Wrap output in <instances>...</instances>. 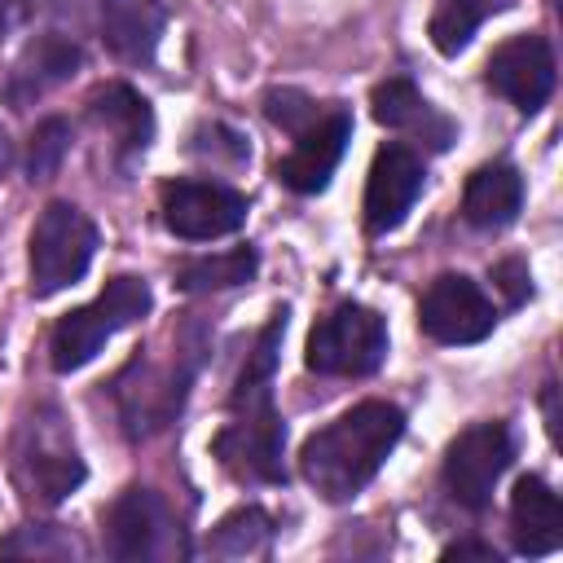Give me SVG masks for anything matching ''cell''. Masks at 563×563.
I'll return each instance as SVG.
<instances>
[{
    "instance_id": "1",
    "label": "cell",
    "mask_w": 563,
    "mask_h": 563,
    "mask_svg": "<svg viewBox=\"0 0 563 563\" xmlns=\"http://www.w3.org/2000/svg\"><path fill=\"white\" fill-rule=\"evenodd\" d=\"M286 334V308L268 317L229 396V422L216 431L211 453L238 484H286V422L273 405V369Z\"/></svg>"
},
{
    "instance_id": "2",
    "label": "cell",
    "mask_w": 563,
    "mask_h": 563,
    "mask_svg": "<svg viewBox=\"0 0 563 563\" xmlns=\"http://www.w3.org/2000/svg\"><path fill=\"white\" fill-rule=\"evenodd\" d=\"M405 435V413L391 400H361L299 449V475L325 501H352Z\"/></svg>"
},
{
    "instance_id": "3",
    "label": "cell",
    "mask_w": 563,
    "mask_h": 563,
    "mask_svg": "<svg viewBox=\"0 0 563 563\" xmlns=\"http://www.w3.org/2000/svg\"><path fill=\"white\" fill-rule=\"evenodd\" d=\"M84 475L88 466L75 449L66 413L57 405H35L13 440V484L22 501L35 510H53L84 484Z\"/></svg>"
},
{
    "instance_id": "4",
    "label": "cell",
    "mask_w": 563,
    "mask_h": 563,
    "mask_svg": "<svg viewBox=\"0 0 563 563\" xmlns=\"http://www.w3.org/2000/svg\"><path fill=\"white\" fill-rule=\"evenodd\" d=\"M194 374H198V343L176 339L167 365H154L145 352H136L128 369L114 378V400H119L128 440H150L163 427H172L189 396Z\"/></svg>"
},
{
    "instance_id": "5",
    "label": "cell",
    "mask_w": 563,
    "mask_h": 563,
    "mask_svg": "<svg viewBox=\"0 0 563 563\" xmlns=\"http://www.w3.org/2000/svg\"><path fill=\"white\" fill-rule=\"evenodd\" d=\"M150 312V286L145 277H132V273H119L101 286L97 299H88L84 308H70L57 325H53V339H48V361L57 374H75L84 369L123 325L141 321Z\"/></svg>"
},
{
    "instance_id": "6",
    "label": "cell",
    "mask_w": 563,
    "mask_h": 563,
    "mask_svg": "<svg viewBox=\"0 0 563 563\" xmlns=\"http://www.w3.org/2000/svg\"><path fill=\"white\" fill-rule=\"evenodd\" d=\"M101 541H106V554L119 563H167L189 554V541L172 506L163 501V493L145 484H128L101 510Z\"/></svg>"
},
{
    "instance_id": "7",
    "label": "cell",
    "mask_w": 563,
    "mask_h": 563,
    "mask_svg": "<svg viewBox=\"0 0 563 563\" xmlns=\"http://www.w3.org/2000/svg\"><path fill=\"white\" fill-rule=\"evenodd\" d=\"M387 361V321L365 303H334L317 317L303 365L325 378H365Z\"/></svg>"
},
{
    "instance_id": "8",
    "label": "cell",
    "mask_w": 563,
    "mask_h": 563,
    "mask_svg": "<svg viewBox=\"0 0 563 563\" xmlns=\"http://www.w3.org/2000/svg\"><path fill=\"white\" fill-rule=\"evenodd\" d=\"M97 255V224L75 202H48L31 229V295L48 299L75 286Z\"/></svg>"
},
{
    "instance_id": "9",
    "label": "cell",
    "mask_w": 563,
    "mask_h": 563,
    "mask_svg": "<svg viewBox=\"0 0 563 563\" xmlns=\"http://www.w3.org/2000/svg\"><path fill=\"white\" fill-rule=\"evenodd\" d=\"M515 457V435L506 422H475L462 435H453V444L444 449V466L440 479L449 488V497L462 510H488L497 479L506 475Z\"/></svg>"
},
{
    "instance_id": "10",
    "label": "cell",
    "mask_w": 563,
    "mask_h": 563,
    "mask_svg": "<svg viewBox=\"0 0 563 563\" xmlns=\"http://www.w3.org/2000/svg\"><path fill=\"white\" fill-rule=\"evenodd\" d=\"M418 325L427 339L444 343V347H466V343H484L497 325V308L484 295L479 282H471L466 273H440L418 303Z\"/></svg>"
},
{
    "instance_id": "11",
    "label": "cell",
    "mask_w": 563,
    "mask_h": 563,
    "mask_svg": "<svg viewBox=\"0 0 563 563\" xmlns=\"http://www.w3.org/2000/svg\"><path fill=\"white\" fill-rule=\"evenodd\" d=\"M163 224L180 242H216L246 224V198L220 180H167L163 185Z\"/></svg>"
},
{
    "instance_id": "12",
    "label": "cell",
    "mask_w": 563,
    "mask_h": 563,
    "mask_svg": "<svg viewBox=\"0 0 563 563\" xmlns=\"http://www.w3.org/2000/svg\"><path fill=\"white\" fill-rule=\"evenodd\" d=\"M422 185H427L422 154L409 150V145H400V141L383 145L374 154V163H369V176H365V202H361L365 233L369 238H383V233L400 229L405 216H409V207L418 202Z\"/></svg>"
},
{
    "instance_id": "13",
    "label": "cell",
    "mask_w": 563,
    "mask_h": 563,
    "mask_svg": "<svg viewBox=\"0 0 563 563\" xmlns=\"http://www.w3.org/2000/svg\"><path fill=\"white\" fill-rule=\"evenodd\" d=\"M484 84L506 97L519 114H537L554 92V48L545 35H510L493 48L484 66Z\"/></svg>"
},
{
    "instance_id": "14",
    "label": "cell",
    "mask_w": 563,
    "mask_h": 563,
    "mask_svg": "<svg viewBox=\"0 0 563 563\" xmlns=\"http://www.w3.org/2000/svg\"><path fill=\"white\" fill-rule=\"evenodd\" d=\"M352 141V114L343 106H321L308 128L295 132L286 158H277V180L295 194H321Z\"/></svg>"
},
{
    "instance_id": "15",
    "label": "cell",
    "mask_w": 563,
    "mask_h": 563,
    "mask_svg": "<svg viewBox=\"0 0 563 563\" xmlns=\"http://www.w3.org/2000/svg\"><path fill=\"white\" fill-rule=\"evenodd\" d=\"M88 119L110 136L114 163L128 172L154 141V110L150 101L128 84H106L88 97Z\"/></svg>"
},
{
    "instance_id": "16",
    "label": "cell",
    "mask_w": 563,
    "mask_h": 563,
    "mask_svg": "<svg viewBox=\"0 0 563 563\" xmlns=\"http://www.w3.org/2000/svg\"><path fill=\"white\" fill-rule=\"evenodd\" d=\"M369 110H374V119H378L383 128L413 136V141H422L427 150H449V145H453V119H444V114L413 88V79H405V75L383 79V84L374 88V97H369Z\"/></svg>"
},
{
    "instance_id": "17",
    "label": "cell",
    "mask_w": 563,
    "mask_h": 563,
    "mask_svg": "<svg viewBox=\"0 0 563 563\" xmlns=\"http://www.w3.org/2000/svg\"><path fill=\"white\" fill-rule=\"evenodd\" d=\"M510 537H515V550L528 559H545L563 545L559 493L541 475H519L510 493Z\"/></svg>"
},
{
    "instance_id": "18",
    "label": "cell",
    "mask_w": 563,
    "mask_h": 563,
    "mask_svg": "<svg viewBox=\"0 0 563 563\" xmlns=\"http://www.w3.org/2000/svg\"><path fill=\"white\" fill-rule=\"evenodd\" d=\"M79 66H84V48H79L75 40H66V35H57V31L35 35V40L26 44V53L18 57V66L9 70L4 97L22 110V106H31L35 97H44L48 88H57L62 79H70Z\"/></svg>"
},
{
    "instance_id": "19",
    "label": "cell",
    "mask_w": 563,
    "mask_h": 563,
    "mask_svg": "<svg viewBox=\"0 0 563 563\" xmlns=\"http://www.w3.org/2000/svg\"><path fill=\"white\" fill-rule=\"evenodd\" d=\"M523 207V176L519 167L510 163H484L466 176V189H462V216L466 224L484 229V233H497L506 224H515Z\"/></svg>"
},
{
    "instance_id": "20",
    "label": "cell",
    "mask_w": 563,
    "mask_h": 563,
    "mask_svg": "<svg viewBox=\"0 0 563 563\" xmlns=\"http://www.w3.org/2000/svg\"><path fill=\"white\" fill-rule=\"evenodd\" d=\"M163 9L154 0H101V40L123 62H150L163 35Z\"/></svg>"
},
{
    "instance_id": "21",
    "label": "cell",
    "mask_w": 563,
    "mask_h": 563,
    "mask_svg": "<svg viewBox=\"0 0 563 563\" xmlns=\"http://www.w3.org/2000/svg\"><path fill=\"white\" fill-rule=\"evenodd\" d=\"M255 251L251 246H233V251H220V255H194L176 268V286L185 295H207V290H229V286H242L255 277Z\"/></svg>"
},
{
    "instance_id": "22",
    "label": "cell",
    "mask_w": 563,
    "mask_h": 563,
    "mask_svg": "<svg viewBox=\"0 0 563 563\" xmlns=\"http://www.w3.org/2000/svg\"><path fill=\"white\" fill-rule=\"evenodd\" d=\"M268 545H273V519L260 506H242L224 515L207 537L211 559H255V554H268Z\"/></svg>"
},
{
    "instance_id": "23",
    "label": "cell",
    "mask_w": 563,
    "mask_h": 563,
    "mask_svg": "<svg viewBox=\"0 0 563 563\" xmlns=\"http://www.w3.org/2000/svg\"><path fill=\"white\" fill-rule=\"evenodd\" d=\"M506 0H440L431 13V44L440 57H457L475 31L484 26V18H493Z\"/></svg>"
},
{
    "instance_id": "24",
    "label": "cell",
    "mask_w": 563,
    "mask_h": 563,
    "mask_svg": "<svg viewBox=\"0 0 563 563\" xmlns=\"http://www.w3.org/2000/svg\"><path fill=\"white\" fill-rule=\"evenodd\" d=\"M0 559H88V545L62 528V523H26V528H13L4 541H0Z\"/></svg>"
},
{
    "instance_id": "25",
    "label": "cell",
    "mask_w": 563,
    "mask_h": 563,
    "mask_svg": "<svg viewBox=\"0 0 563 563\" xmlns=\"http://www.w3.org/2000/svg\"><path fill=\"white\" fill-rule=\"evenodd\" d=\"M66 150H70V123H66V119H44V123L35 128V136H31V154H26V172H31V180H48V176L62 167Z\"/></svg>"
},
{
    "instance_id": "26",
    "label": "cell",
    "mask_w": 563,
    "mask_h": 563,
    "mask_svg": "<svg viewBox=\"0 0 563 563\" xmlns=\"http://www.w3.org/2000/svg\"><path fill=\"white\" fill-rule=\"evenodd\" d=\"M317 110H321V106H317L312 97H303L299 88H273V92L264 97V114H268L282 132H290V136H295L299 128H308V123L317 119Z\"/></svg>"
},
{
    "instance_id": "27",
    "label": "cell",
    "mask_w": 563,
    "mask_h": 563,
    "mask_svg": "<svg viewBox=\"0 0 563 563\" xmlns=\"http://www.w3.org/2000/svg\"><path fill=\"white\" fill-rule=\"evenodd\" d=\"M493 277L501 282V290L510 295V303H523V299L532 295V277H528L523 260H501V264L493 268Z\"/></svg>"
},
{
    "instance_id": "28",
    "label": "cell",
    "mask_w": 563,
    "mask_h": 563,
    "mask_svg": "<svg viewBox=\"0 0 563 563\" xmlns=\"http://www.w3.org/2000/svg\"><path fill=\"white\" fill-rule=\"evenodd\" d=\"M462 554H475V559H493L497 563V550L484 545V541H453V545H444V559H462Z\"/></svg>"
},
{
    "instance_id": "29",
    "label": "cell",
    "mask_w": 563,
    "mask_h": 563,
    "mask_svg": "<svg viewBox=\"0 0 563 563\" xmlns=\"http://www.w3.org/2000/svg\"><path fill=\"white\" fill-rule=\"evenodd\" d=\"M22 18H26V4H22V0H0V40H4Z\"/></svg>"
},
{
    "instance_id": "30",
    "label": "cell",
    "mask_w": 563,
    "mask_h": 563,
    "mask_svg": "<svg viewBox=\"0 0 563 563\" xmlns=\"http://www.w3.org/2000/svg\"><path fill=\"white\" fill-rule=\"evenodd\" d=\"M9 163H13V141H9V132H4V123H0V176L9 172Z\"/></svg>"
}]
</instances>
